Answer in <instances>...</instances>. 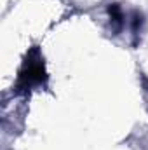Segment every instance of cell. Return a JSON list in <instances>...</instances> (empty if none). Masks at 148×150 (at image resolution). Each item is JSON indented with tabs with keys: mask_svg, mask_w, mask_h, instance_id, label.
<instances>
[{
	"mask_svg": "<svg viewBox=\"0 0 148 150\" xmlns=\"http://www.w3.org/2000/svg\"><path fill=\"white\" fill-rule=\"evenodd\" d=\"M129 23H131V33H132V37H134V44H136V40H138V37H140V33H141L143 23H145L143 14H141L140 11H132V12H131V19H129Z\"/></svg>",
	"mask_w": 148,
	"mask_h": 150,
	"instance_id": "cell-3",
	"label": "cell"
},
{
	"mask_svg": "<svg viewBox=\"0 0 148 150\" xmlns=\"http://www.w3.org/2000/svg\"><path fill=\"white\" fill-rule=\"evenodd\" d=\"M45 79L47 77H45V68H44V59H42L38 49H33L28 54V58H26L21 72H19L18 89H25L26 91V89H30L33 86L42 84Z\"/></svg>",
	"mask_w": 148,
	"mask_h": 150,
	"instance_id": "cell-1",
	"label": "cell"
},
{
	"mask_svg": "<svg viewBox=\"0 0 148 150\" xmlns=\"http://www.w3.org/2000/svg\"><path fill=\"white\" fill-rule=\"evenodd\" d=\"M108 18H110V30L113 35H118L120 32H122V28H124V25H125V16H124V12H122V9H120V5L118 4H110L108 5Z\"/></svg>",
	"mask_w": 148,
	"mask_h": 150,
	"instance_id": "cell-2",
	"label": "cell"
}]
</instances>
